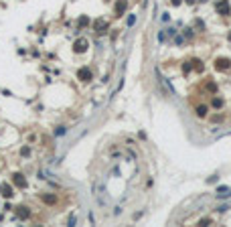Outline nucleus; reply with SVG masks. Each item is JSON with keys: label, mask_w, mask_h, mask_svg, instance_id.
Returning <instances> with one entry per match:
<instances>
[{"label": "nucleus", "mask_w": 231, "mask_h": 227, "mask_svg": "<svg viewBox=\"0 0 231 227\" xmlns=\"http://www.w3.org/2000/svg\"><path fill=\"white\" fill-rule=\"evenodd\" d=\"M126 10V0H118L116 2V16H122Z\"/></svg>", "instance_id": "5"}, {"label": "nucleus", "mask_w": 231, "mask_h": 227, "mask_svg": "<svg viewBox=\"0 0 231 227\" xmlns=\"http://www.w3.org/2000/svg\"><path fill=\"white\" fill-rule=\"evenodd\" d=\"M93 27H95V31H97V33H105V29H107L105 20H101V18H99V20H95V24H93Z\"/></svg>", "instance_id": "8"}, {"label": "nucleus", "mask_w": 231, "mask_h": 227, "mask_svg": "<svg viewBox=\"0 0 231 227\" xmlns=\"http://www.w3.org/2000/svg\"><path fill=\"white\" fill-rule=\"evenodd\" d=\"M73 49H75V53H83V51L87 49V39H77Z\"/></svg>", "instance_id": "4"}, {"label": "nucleus", "mask_w": 231, "mask_h": 227, "mask_svg": "<svg viewBox=\"0 0 231 227\" xmlns=\"http://www.w3.org/2000/svg\"><path fill=\"white\" fill-rule=\"evenodd\" d=\"M183 69H185V71H191V69H193V65H191V63H185V65H183Z\"/></svg>", "instance_id": "18"}, {"label": "nucleus", "mask_w": 231, "mask_h": 227, "mask_svg": "<svg viewBox=\"0 0 231 227\" xmlns=\"http://www.w3.org/2000/svg\"><path fill=\"white\" fill-rule=\"evenodd\" d=\"M12 181H14V184H16V186H20V189H24V186H27V181H24V177H22V175H14V177H12Z\"/></svg>", "instance_id": "6"}, {"label": "nucleus", "mask_w": 231, "mask_h": 227, "mask_svg": "<svg viewBox=\"0 0 231 227\" xmlns=\"http://www.w3.org/2000/svg\"><path fill=\"white\" fill-rule=\"evenodd\" d=\"M87 22H89V18H87V16H83V18H81V20H79V24H81V27H85V24H87Z\"/></svg>", "instance_id": "14"}, {"label": "nucleus", "mask_w": 231, "mask_h": 227, "mask_svg": "<svg viewBox=\"0 0 231 227\" xmlns=\"http://www.w3.org/2000/svg\"><path fill=\"white\" fill-rule=\"evenodd\" d=\"M229 67H231V61L225 59V57H219V59L215 61V69H217V71H227Z\"/></svg>", "instance_id": "1"}, {"label": "nucleus", "mask_w": 231, "mask_h": 227, "mask_svg": "<svg viewBox=\"0 0 231 227\" xmlns=\"http://www.w3.org/2000/svg\"><path fill=\"white\" fill-rule=\"evenodd\" d=\"M193 63H195V69H197V71H201V69H203V65H201V61H193Z\"/></svg>", "instance_id": "15"}, {"label": "nucleus", "mask_w": 231, "mask_h": 227, "mask_svg": "<svg viewBox=\"0 0 231 227\" xmlns=\"http://www.w3.org/2000/svg\"><path fill=\"white\" fill-rule=\"evenodd\" d=\"M18 217H20V219L29 217V209H24V207H18Z\"/></svg>", "instance_id": "11"}, {"label": "nucleus", "mask_w": 231, "mask_h": 227, "mask_svg": "<svg viewBox=\"0 0 231 227\" xmlns=\"http://www.w3.org/2000/svg\"><path fill=\"white\" fill-rule=\"evenodd\" d=\"M186 2H188V4H193V2H195V0H186Z\"/></svg>", "instance_id": "21"}, {"label": "nucleus", "mask_w": 231, "mask_h": 227, "mask_svg": "<svg viewBox=\"0 0 231 227\" xmlns=\"http://www.w3.org/2000/svg\"><path fill=\"white\" fill-rule=\"evenodd\" d=\"M75 223H77V217L71 215V217H69V225H75Z\"/></svg>", "instance_id": "16"}, {"label": "nucleus", "mask_w": 231, "mask_h": 227, "mask_svg": "<svg viewBox=\"0 0 231 227\" xmlns=\"http://www.w3.org/2000/svg\"><path fill=\"white\" fill-rule=\"evenodd\" d=\"M217 193H219V197H229V195H231L227 186H219V189H217Z\"/></svg>", "instance_id": "10"}, {"label": "nucleus", "mask_w": 231, "mask_h": 227, "mask_svg": "<svg viewBox=\"0 0 231 227\" xmlns=\"http://www.w3.org/2000/svg\"><path fill=\"white\" fill-rule=\"evenodd\" d=\"M0 195L8 199V197H12V195H14V191H12V186H10L8 182H2V184H0Z\"/></svg>", "instance_id": "3"}, {"label": "nucleus", "mask_w": 231, "mask_h": 227, "mask_svg": "<svg viewBox=\"0 0 231 227\" xmlns=\"http://www.w3.org/2000/svg\"><path fill=\"white\" fill-rule=\"evenodd\" d=\"M172 4H174V6H179V4H181V0H172Z\"/></svg>", "instance_id": "20"}, {"label": "nucleus", "mask_w": 231, "mask_h": 227, "mask_svg": "<svg viewBox=\"0 0 231 227\" xmlns=\"http://www.w3.org/2000/svg\"><path fill=\"white\" fill-rule=\"evenodd\" d=\"M55 134H57V136H61V134H65V130H63V128H57V130H55Z\"/></svg>", "instance_id": "19"}, {"label": "nucleus", "mask_w": 231, "mask_h": 227, "mask_svg": "<svg viewBox=\"0 0 231 227\" xmlns=\"http://www.w3.org/2000/svg\"><path fill=\"white\" fill-rule=\"evenodd\" d=\"M207 89H209V91H215V89H217V85H215V83H207Z\"/></svg>", "instance_id": "17"}, {"label": "nucleus", "mask_w": 231, "mask_h": 227, "mask_svg": "<svg viewBox=\"0 0 231 227\" xmlns=\"http://www.w3.org/2000/svg\"><path fill=\"white\" fill-rule=\"evenodd\" d=\"M197 116H199V118H205V116H207V105H199V108H197Z\"/></svg>", "instance_id": "9"}, {"label": "nucleus", "mask_w": 231, "mask_h": 227, "mask_svg": "<svg viewBox=\"0 0 231 227\" xmlns=\"http://www.w3.org/2000/svg\"><path fill=\"white\" fill-rule=\"evenodd\" d=\"M77 77H79L81 81H89V79H91V69H89V67H81V69L77 71Z\"/></svg>", "instance_id": "2"}, {"label": "nucleus", "mask_w": 231, "mask_h": 227, "mask_svg": "<svg viewBox=\"0 0 231 227\" xmlns=\"http://www.w3.org/2000/svg\"><path fill=\"white\" fill-rule=\"evenodd\" d=\"M217 12H219V14H229V4H227L225 0L219 2V4H217Z\"/></svg>", "instance_id": "7"}, {"label": "nucleus", "mask_w": 231, "mask_h": 227, "mask_svg": "<svg viewBox=\"0 0 231 227\" xmlns=\"http://www.w3.org/2000/svg\"><path fill=\"white\" fill-rule=\"evenodd\" d=\"M43 201H45V203H49V205H53V203H55L57 199H55L53 195H45V197H43Z\"/></svg>", "instance_id": "12"}, {"label": "nucleus", "mask_w": 231, "mask_h": 227, "mask_svg": "<svg viewBox=\"0 0 231 227\" xmlns=\"http://www.w3.org/2000/svg\"><path fill=\"white\" fill-rule=\"evenodd\" d=\"M213 108H223V99L221 97H215L213 99Z\"/></svg>", "instance_id": "13"}]
</instances>
